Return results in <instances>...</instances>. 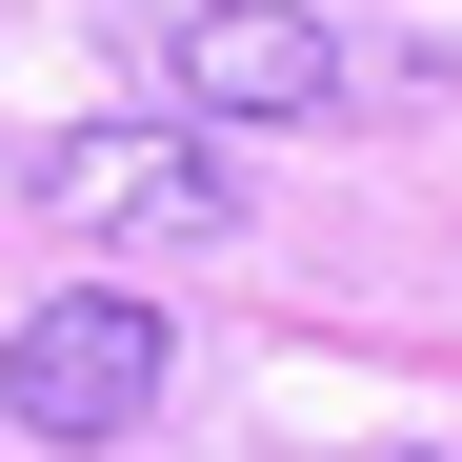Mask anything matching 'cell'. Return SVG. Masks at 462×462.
Instances as JSON below:
<instances>
[{"mask_svg":"<svg viewBox=\"0 0 462 462\" xmlns=\"http://www.w3.org/2000/svg\"><path fill=\"white\" fill-rule=\"evenodd\" d=\"M162 301H121V282H81V301H21V342H0V422L21 442H121L141 402H162Z\"/></svg>","mask_w":462,"mask_h":462,"instance_id":"6da1fadb","label":"cell"},{"mask_svg":"<svg viewBox=\"0 0 462 462\" xmlns=\"http://www.w3.org/2000/svg\"><path fill=\"white\" fill-rule=\"evenodd\" d=\"M181 101L201 121H322L342 101V41L301 21V0H201L181 21Z\"/></svg>","mask_w":462,"mask_h":462,"instance_id":"7a4b0ae2","label":"cell"},{"mask_svg":"<svg viewBox=\"0 0 462 462\" xmlns=\"http://www.w3.org/2000/svg\"><path fill=\"white\" fill-rule=\"evenodd\" d=\"M21 201H60V221H181V242H201V221L242 201V181H221L201 141H141V121H60L41 162H21Z\"/></svg>","mask_w":462,"mask_h":462,"instance_id":"3957f363","label":"cell"}]
</instances>
